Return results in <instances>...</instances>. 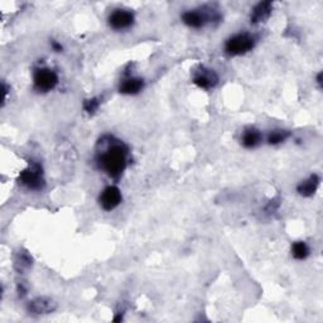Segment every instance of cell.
I'll use <instances>...</instances> for the list:
<instances>
[{
  "label": "cell",
  "mask_w": 323,
  "mask_h": 323,
  "mask_svg": "<svg viewBox=\"0 0 323 323\" xmlns=\"http://www.w3.org/2000/svg\"><path fill=\"white\" fill-rule=\"evenodd\" d=\"M128 148L123 143L110 144L98 155L100 168L113 178H119L127 168Z\"/></svg>",
  "instance_id": "cell-1"
},
{
  "label": "cell",
  "mask_w": 323,
  "mask_h": 323,
  "mask_svg": "<svg viewBox=\"0 0 323 323\" xmlns=\"http://www.w3.org/2000/svg\"><path fill=\"white\" fill-rule=\"evenodd\" d=\"M254 46H255V39L250 34L241 33V34L234 35L227 41L225 51L230 56H240V54L251 51Z\"/></svg>",
  "instance_id": "cell-2"
},
{
  "label": "cell",
  "mask_w": 323,
  "mask_h": 323,
  "mask_svg": "<svg viewBox=\"0 0 323 323\" xmlns=\"http://www.w3.org/2000/svg\"><path fill=\"white\" fill-rule=\"evenodd\" d=\"M22 185L28 187L29 190L39 191L45 187V178H43L42 167L37 163H32L27 169H24L19 176Z\"/></svg>",
  "instance_id": "cell-3"
},
{
  "label": "cell",
  "mask_w": 323,
  "mask_h": 323,
  "mask_svg": "<svg viewBox=\"0 0 323 323\" xmlns=\"http://www.w3.org/2000/svg\"><path fill=\"white\" fill-rule=\"evenodd\" d=\"M58 84L56 72L48 68H39L34 73V86L39 91H51Z\"/></svg>",
  "instance_id": "cell-4"
},
{
  "label": "cell",
  "mask_w": 323,
  "mask_h": 323,
  "mask_svg": "<svg viewBox=\"0 0 323 323\" xmlns=\"http://www.w3.org/2000/svg\"><path fill=\"white\" fill-rule=\"evenodd\" d=\"M122 202V192L115 186L106 187L100 196V205L105 211L116 209Z\"/></svg>",
  "instance_id": "cell-5"
},
{
  "label": "cell",
  "mask_w": 323,
  "mask_h": 323,
  "mask_svg": "<svg viewBox=\"0 0 323 323\" xmlns=\"http://www.w3.org/2000/svg\"><path fill=\"white\" fill-rule=\"evenodd\" d=\"M109 23L113 27L114 29H127L130 26H133L134 23V14L128 10H122L117 9L109 16Z\"/></svg>",
  "instance_id": "cell-6"
},
{
  "label": "cell",
  "mask_w": 323,
  "mask_h": 323,
  "mask_svg": "<svg viewBox=\"0 0 323 323\" xmlns=\"http://www.w3.org/2000/svg\"><path fill=\"white\" fill-rule=\"evenodd\" d=\"M57 303L47 297L35 298L28 305V311L33 314H49L56 311Z\"/></svg>",
  "instance_id": "cell-7"
},
{
  "label": "cell",
  "mask_w": 323,
  "mask_h": 323,
  "mask_svg": "<svg viewBox=\"0 0 323 323\" xmlns=\"http://www.w3.org/2000/svg\"><path fill=\"white\" fill-rule=\"evenodd\" d=\"M218 77L212 70H206V68H201L198 73L194 77V84L201 89H211L217 85Z\"/></svg>",
  "instance_id": "cell-8"
},
{
  "label": "cell",
  "mask_w": 323,
  "mask_h": 323,
  "mask_svg": "<svg viewBox=\"0 0 323 323\" xmlns=\"http://www.w3.org/2000/svg\"><path fill=\"white\" fill-rule=\"evenodd\" d=\"M272 14V3L261 2L256 5L251 13V23L258 24L261 22H265Z\"/></svg>",
  "instance_id": "cell-9"
},
{
  "label": "cell",
  "mask_w": 323,
  "mask_h": 323,
  "mask_svg": "<svg viewBox=\"0 0 323 323\" xmlns=\"http://www.w3.org/2000/svg\"><path fill=\"white\" fill-rule=\"evenodd\" d=\"M144 87V81L142 78H135V77H131L128 78L120 85L119 90L122 94L125 95H134V94H138L143 90Z\"/></svg>",
  "instance_id": "cell-10"
},
{
  "label": "cell",
  "mask_w": 323,
  "mask_h": 323,
  "mask_svg": "<svg viewBox=\"0 0 323 323\" xmlns=\"http://www.w3.org/2000/svg\"><path fill=\"white\" fill-rule=\"evenodd\" d=\"M183 22L191 28H201L206 24L207 16L202 14L201 12H186L182 15Z\"/></svg>",
  "instance_id": "cell-11"
},
{
  "label": "cell",
  "mask_w": 323,
  "mask_h": 323,
  "mask_svg": "<svg viewBox=\"0 0 323 323\" xmlns=\"http://www.w3.org/2000/svg\"><path fill=\"white\" fill-rule=\"evenodd\" d=\"M318 185H319V178L317 174H313V176L309 177L307 180H305V182H302L299 186H298V192L305 197H311V196H313V193L317 191Z\"/></svg>",
  "instance_id": "cell-12"
},
{
  "label": "cell",
  "mask_w": 323,
  "mask_h": 323,
  "mask_svg": "<svg viewBox=\"0 0 323 323\" xmlns=\"http://www.w3.org/2000/svg\"><path fill=\"white\" fill-rule=\"evenodd\" d=\"M261 140V134L256 129H248L245 130L243 135V144L246 148H255Z\"/></svg>",
  "instance_id": "cell-13"
},
{
  "label": "cell",
  "mask_w": 323,
  "mask_h": 323,
  "mask_svg": "<svg viewBox=\"0 0 323 323\" xmlns=\"http://www.w3.org/2000/svg\"><path fill=\"white\" fill-rule=\"evenodd\" d=\"M31 265H32V258L28 255V254L21 253V251L16 254L14 267L19 273H23V272H26V270H28L29 268H31Z\"/></svg>",
  "instance_id": "cell-14"
},
{
  "label": "cell",
  "mask_w": 323,
  "mask_h": 323,
  "mask_svg": "<svg viewBox=\"0 0 323 323\" xmlns=\"http://www.w3.org/2000/svg\"><path fill=\"white\" fill-rule=\"evenodd\" d=\"M292 254L295 259L303 260L309 255V248L307 246V244L303 241L294 243L292 246Z\"/></svg>",
  "instance_id": "cell-15"
},
{
  "label": "cell",
  "mask_w": 323,
  "mask_h": 323,
  "mask_svg": "<svg viewBox=\"0 0 323 323\" xmlns=\"http://www.w3.org/2000/svg\"><path fill=\"white\" fill-rule=\"evenodd\" d=\"M288 136L289 133L287 130H274L268 136V142H269V144H279L286 140Z\"/></svg>",
  "instance_id": "cell-16"
},
{
  "label": "cell",
  "mask_w": 323,
  "mask_h": 323,
  "mask_svg": "<svg viewBox=\"0 0 323 323\" xmlns=\"http://www.w3.org/2000/svg\"><path fill=\"white\" fill-rule=\"evenodd\" d=\"M98 106H100V101H98L96 97L89 98V100H86L84 103L85 111H86V113H89V114H94L95 111H96L98 109Z\"/></svg>",
  "instance_id": "cell-17"
},
{
  "label": "cell",
  "mask_w": 323,
  "mask_h": 323,
  "mask_svg": "<svg viewBox=\"0 0 323 323\" xmlns=\"http://www.w3.org/2000/svg\"><path fill=\"white\" fill-rule=\"evenodd\" d=\"M18 292H19V295H21V297H23V295H26V293H27V289L24 288L23 287V284H19L18 286Z\"/></svg>",
  "instance_id": "cell-18"
},
{
  "label": "cell",
  "mask_w": 323,
  "mask_h": 323,
  "mask_svg": "<svg viewBox=\"0 0 323 323\" xmlns=\"http://www.w3.org/2000/svg\"><path fill=\"white\" fill-rule=\"evenodd\" d=\"M52 47H53V48H54V51H57V52L62 51V46H61V45H58V43H56V42L52 43Z\"/></svg>",
  "instance_id": "cell-19"
},
{
  "label": "cell",
  "mask_w": 323,
  "mask_h": 323,
  "mask_svg": "<svg viewBox=\"0 0 323 323\" xmlns=\"http://www.w3.org/2000/svg\"><path fill=\"white\" fill-rule=\"evenodd\" d=\"M317 81H318V84H319V85L322 84V73H319V75H318V78H317Z\"/></svg>",
  "instance_id": "cell-20"
}]
</instances>
